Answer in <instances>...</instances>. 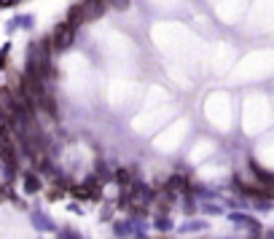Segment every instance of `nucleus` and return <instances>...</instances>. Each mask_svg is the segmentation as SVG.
<instances>
[{"mask_svg": "<svg viewBox=\"0 0 274 239\" xmlns=\"http://www.w3.org/2000/svg\"><path fill=\"white\" fill-rule=\"evenodd\" d=\"M105 6H113V9H119V11H124L129 6V0H105Z\"/></svg>", "mask_w": 274, "mask_h": 239, "instance_id": "obj_6", "label": "nucleus"}, {"mask_svg": "<svg viewBox=\"0 0 274 239\" xmlns=\"http://www.w3.org/2000/svg\"><path fill=\"white\" fill-rule=\"evenodd\" d=\"M25 188H27V194H35V191L41 188V180H38L35 175H25Z\"/></svg>", "mask_w": 274, "mask_h": 239, "instance_id": "obj_4", "label": "nucleus"}, {"mask_svg": "<svg viewBox=\"0 0 274 239\" xmlns=\"http://www.w3.org/2000/svg\"><path fill=\"white\" fill-rule=\"evenodd\" d=\"M6 194H9V191H6V186H0V202L6 199Z\"/></svg>", "mask_w": 274, "mask_h": 239, "instance_id": "obj_8", "label": "nucleus"}, {"mask_svg": "<svg viewBox=\"0 0 274 239\" xmlns=\"http://www.w3.org/2000/svg\"><path fill=\"white\" fill-rule=\"evenodd\" d=\"M116 180H119L121 186H129V183H132V172H129V169H119V172H116Z\"/></svg>", "mask_w": 274, "mask_h": 239, "instance_id": "obj_5", "label": "nucleus"}, {"mask_svg": "<svg viewBox=\"0 0 274 239\" xmlns=\"http://www.w3.org/2000/svg\"><path fill=\"white\" fill-rule=\"evenodd\" d=\"M167 188H169V191H189V177L172 175L169 180H167Z\"/></svg>", "mask_w": 274, "mask_h": 239, "instance_id": "obj_3", "label": "nucleus"}, {"mask_svg": "<svg viewBox=\"0 0 274 239\" xmlns=\"http://www.w3.org/2000/svg\"><path fill=\"white\" fill-rule=\"evenodd\" d=\"M81 22H95L103 17V11H105V0H83L81 6Z\"/></svg>", "mask_w": 274, "mask_h": 239, "instance_id": "obj_2", "label": "nucleus"}, {"mask_svg": "<svg viewBox=\"0 0 274 239\" xmlns=\"http://www.w3.org/2000/svg\"><path fill=\"white\" fill-rule=\"evenodd\" d=\"M73 35H75V27L73 25H57L51 33V41H49V49L51 51H65L70 43H73Z\"/></svg>", "mask_w": 274, "mask_h": 239, "instance_id": "obj_1", "label": "nucleus"}, {"mask_svg": "<svg viewBox=\"0 0 274 239\" xmlns=\"http://www.w3.org/2000/svg\"><path fill=\"white\" fill-rule=\"evenodd\" d=\"M156 226H159V228H169L172 223H169V218H159V220H156Z\"/></svg>", "mask_w": 274, "mask_h": 239, "instance_id": "obj_7", "label": "nucleus"}]
</instances>
